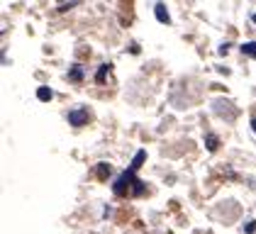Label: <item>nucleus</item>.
Returning a JSON list of instances; mask_svg holds the SVG:
<instances>
[{
  "label": "nucleus",
  "instance_id": "nucleus-6",
  "mask_svg": "<svg viewBox=\"0 0 256 234\" xmlns=\"http://www.w3.org/2000/svg\"><path fill=\"white\" fill-rule=\"evenodd\" d=\"M144 156H146V152H144V149H139V152H137V156H134V161H132V166H130L132 171H137L139 166L144 164Z\"/></svg>",
  "mask_w": 256,
  "mask_h": 234
},
{
  "label": "nucleus",
  "instance_id": "nucleus-1",
  "mask_svg": "<svg viewBox=\"0 0 256 234\" xmlns=\"http://www.w3.org/2000/svg\"><path fill=\"white\" fill-rule=\"evenodd\" d=\"M68 122L74 124V127H83V124H88L90 122V112L86 110V108H78V110H71L68 112Z\"/></svg>",
  "mask_w": 256,
  "mask_h": 234
},
{
  "label": "nucleus",
  "instance_id": "nucleus-7",
  "mask_svg": "<svg viewBox=\"0 0 256 234\" xmlns=\"http://www.w3.org/2000/svg\"><path fill=\"white\" fill-rule=\"evenodd\" d=\"M108 71H110V64H102L98 68V74H96V78H98V83H108L105 80V76H108Z\"/></svg>",
  "mask_w": 256,
  "mask_h": 234
},
{
  "label": "nucleus",
  "instance_id": "nucleus-4",
  "mask_svg": "<svg viewBox=\"0 0 256 234\" xmlns=\"http://www.w3.org/2000/svg\"><path fill=\"white\" fill-rule=\"evenodd\" d=\"M144 190H146V186H144V183H142V180L137 178V180L130 186V198H139V195L144 193Z\"/></svg>",
  "mask_w": 256,
  "mask_h": 234
},
{
  "label": "nucleus",
  "instance_id": "nucleus-3",
  "mask_svg": "<svg viewBox=\"0 0 256 234\" xmlns=\"http://www.w3.org/2000/svg\"><path fill=\"white\" fill-rule=\"evenodd\" d=\"M83 76H86V71H83V66H80V64H74V66L68 68V78H71L74 83H80Z\"/></svg>",
  "mask_w": 256,
  "mask_h": 234
},
{
  "label": "nucleus",
  "instance_id": "nucleus-5",
  "mask_svg": "<svg viewBox=\"0 0 256 234\" xmlns=\"http://www.w3.org/2000/svg\"><path fill=\"white\" fill-rule=\"evenodd\" d=\"M239 49H242V54H246V56H254L256 58V42H244Z\"/></svg>",
  "mask_w": 256,
  "mask_h": 234
},
{
  "label": "nucleus",
  "instance_id": "nucleus-10",
  "mask_svg": "<svg viewBox=\"0 0 256 234\" xmlns=\"http://www.w3.org/2000/svg\"><path fill=\"white\" fill-rule=\"evenodd\" d=\"M96 174L102 176V178H108V176L112 174V168H110L108 164H98V166H96Z\"/></svg>",
  "mask_w": 256,
  "mask_h": 234
},
{
  "label": "nucleus",
  "instance_id": "nucleus-11",
  "mask_svg": "<svg viewBox=\"0 0 256 234\" xmlns=\"http://www.w3.org/2000/svg\"><path fill=\"white\" fill-rule=\"evenodd\" d=\"M252 130L256 132V117H252Z\"/></svg>",
  "mask_w": 256,
  "mask_h": 234
},
{
  "label": "nucleus",
  "instance_id": "nucleus-2",
  "mask_svg": "<svg viewBox=\"0 0 256 234\" xmlns=\"http://www.w3.org/2000/svg\"><path fill=\"white\" fill-rule=\"evenodd\" d=\"M154 15H156L158 22H164V24H168V22H171V15H168V10H166V5H164V2H156V5H154Z\"/></svg>",
  "mask_w": 256,
  "mask_h": 234
},
{
  "label": "nucleus",
  "instance_id": "nucleus-12",
  "mask_svg": "<svg viewBox=\"0 0 256 234\" xmlns=\"http://www.w3.org/2000/svg\"><path fill=\"white\" fill-rule=\"evenodd\" d=\"M252 20H254V22H256V15H252Z\"/></svg>",
  "mask_w": 256,
  "mask_h": 234
},
{
  "label": "nucleus",
  "instance_id": "nucleus-9",
  "mask_svg": "<svg viewBox=\"0 0 256 234\" xmlns=\"http://www.w3.org/2000/svg\"><path fill=\"white\" fill-rule=\"evenodd\" d=\"M205 146H208L210 152H217V146H220V144H217V136L215 134H208V136H205Z\"/></svg>",
  "mask_w": 256,
  "mask_h": 234
},
{
  "label": "nucleus",
  "instance_id": "nucleus-8",
  "mask_svg": "<svg viewBox=\"0 0 256 234\" xmlns=\"http://www.w3.org/2000/svg\"><path fill=\"white\" fill-rule=\"evenodd\" d=\"M52 96H54V93H52V88H46V86H42L40 90H37V98L44 100V102H46V100H52Z\"/></svg>",
  "mask_w": 256,
  "mask_h": 234
}]
</instances>
